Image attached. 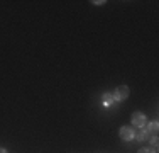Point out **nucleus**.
Here are the masks:
<instances>
[{"instance_id": "obj_1", "label": "nucleus", "mask_w": 159, "mask_h": 153, "mask_svg": "<svg viewBox=\"0 0 159 153\" xmlns=\"http://www.w3.org/2000/svg\"><path fill=\"white\" fill-rule=\"evenodd\" d=\"M130 122H132V126H135L137 129H142L147 126V117L144 112H141V111H135L130 116Z\"/></svg>"}, {"instance_id": "obj_2", "label": "nucleus", "mask_w": 159, "mask_h": 153, "mask_svg": "<svg viewBox=\"0 0 159 153\" xmlns=\"http://www.w3.org/2000/svg\"><path fill=\"white\" fill-rule=\"evenodd\" d=\"M129 94H130V90H129L127 85H119L115 90H113V101L115 102H124L125 99H129Z\"/></svg>"}, {"instance_id": "obj_3", "label": "nucleus", "mask_w": 159, "mask_h": 153, "mask_svg": "<svg viewBox=\"0 0 159 153\" xmlns=\"http://www.w3.org/2000/svg\"><path fill=\"white\" fill-rule=\"evenodd\" d=\"M119 136H120V140H124V141H132L135 138V129L132 128V126H122L120 131H119Z\"/></svg>"}, {"instance_id": "obj_4", "label": "nucleus", "mask_w": 159, "mask_h": 153, "mask_svg": "<svg viewBox=\"0 0 159 153\" xmlns=\"http://www.w3.org/2000/svg\"><path fill=\"white\" fill-rule=\"evenodd\" d=\"M151 136H152V135H151L146 128H142V129H139V133L135 135V140H137V141H149Z\"/></svg>"}, {"instance_id": "obj_5", "label": "nucleus", "mask_w": 159, "mask_h": 153, "mask_svg": "<svg viewBox=\"0 0 159 153\" xmlns=\"http://www.w3.org/2000/svg\"><path fill=\"white\" fill-rule=\"evenodd\" d=\"M113 95H112V92H105L103 95H102V104H103L105 107H112L113 104Z\"/></svg>"}, {"instance_id": "obj_6", "label": "nucleus", "mask_w": 159, "mask_h": 153, "mask_svg": "<svg viewBox=\"0 0 159 153\" xmlns=\"http://www.w3.org/2000/svg\"><path fill=\"white\" fill-rule=\"evenodd\" d=\"M147 131L151 133V135H157V129H159V122L157 121H151L149 122V126H147Z\"/></svg>"}, {"instance_id": "obj_7", "label": "nucleus", "mask_w": 159, "mask_h": 153, "mask_svg": "<svg viewBox=\"0 0 159 153\" xmlns=\"http://www.w3.org/2000/svg\"><path fill=\"white\" fill-rule=\"evenodd\" d=\"M137 153H157V150L156 148H151V146H142V148H139Z\"/></svg>"}, {"instance_id": "obj_8", "label": "nucleus", "mask_w": 159, "mask_h": 153, "mask_svg": "<svg viewBox=\"0 0 159 153\" xmlns=\"http://www.w3.org/2000/svg\"><path fill=\"white\" fill-rule=\"evenodd\" d=\"M151 143H152V148H157V135L151 136Z\"/></svg>"}, {"instance_id": "obj_9", "label": "nucleus", "mask_w": 159, "mask_h": 153, "mask_svg": "<svg viewBox=\"0 0 159 153\" xmlns=\"http://www.w3.org/2000/svg\"><path fill=\"white\" fill-rule=\"evenodd\" d=\"M92 3H95V5H103L105 2H103V0H98V2H92Z\"/></svg>"}, {"instance_id": "obj_10", "label": "nucleus", "mask_w": 159, "mask_h": 153, "mask_svg": "<svg viewBox=\"0 0 159 153\" xmlns=\"http://www.w3.org/2000/svg\"><path fill=\"white\" fill-rule=\"evenodd\" d=\"M0 153H9V151H7L5 148H0Z\"/></svg>"}]
</instances>
